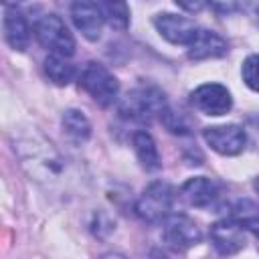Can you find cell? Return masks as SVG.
I'll return each mask as SVG.
<instances>
[{
  "label": "cell",
  "mask_w": 259,
  "mask_h": 259,
  "mask_svg": "<svg viewBox=\"0 0 259 259\" xmlns=\"http://www.w3.org/2000/svg\"><path fill=\"white\" fill-rule=\"evenodd\" d=\"M162 237L166 241V245H170L176 251L194 247L196 243H200V229L196 227V223L186 217V214H168L166 223H164V231Z\"/></svg>",
  "instance_id": "obj_6"
},
{
  "label": "cell",
  "mask_w": 259,
  "mask_h": 259,
  "mask_svg": "<svg viewBox=\"0 0 259 259\" xmlns=\"http://www.w3.org/2000/svg\"><path fill=\"white\" fill-rule=\"evenodd\" d=\"M16 2H22V0H2L4 6H10V4H16Z\"/></svg>",
  "instance_id": "obj_23"
},
{
  "label": "cell",
  "mask_w": 259,
  "mask_h": 259,
  "mask_svg": "<svg viewBox=\"0 0 259 259\" xmlns=\"http://www.w3.org/2000/svg\"><path fill=\"white\" fill-rule=\"evenodd\" d=\"M233 219H237L247 231L259 235V210L255 208V204H251L249 200H239L233 206Z\"/></svg>",
  "instance_id": "obj_20"
},
{
  "label": "cell",
  "mask_w": 259,
  "mask_h": 259,
  "mask_svg": "<svg viewBox=\"0 0 259 259\" xmlns=\"http://www.w3.org/2000/svg\"><path fill=\"white\" fill-rule=\"evenodd\" d=\"M81 87L103 107L111 105L117 97L119 83L117 79L99 63H87V67L81 73Z\"/></svg>",
  "instance_id": "obj_5"
},
{
  "label": "cell",
  "mask_w": 259,
  "mask_h": 259,
  "mask_svg": "<svg viewBox=\"0 0 259 259\" xmlns=\"http://www.w3.org/2000/svg\"><path fill=\"white\" fill-rule=\"evenodd\" d=\"M160 119L166 125V130L176 134V136H190L192 134V119L188 117V113H184L180 109L176 111V109L166 107L164 113L160 115Z\"/></svg>",
  "instance_id": "obj_19"
},
{
  "label": "cell",
  "mask_w": 259,
  "mask_h": 259,
  "mask_svg": "<svg viewBox=\"0 0 259 259\" xmlns=\"http://www.w3.org/2000/svg\"><path fill=\"white\" fill-rule=\"evenodd\" d=\"M206 144L223 154V156H237L243 152L245 144H247V134L241 125L229 123V125H212V127H204L202 132Z\"/></svg>",
  "instance_id": "obj_8"
},
{
  "label": "cell",
  "mask_w": 259,
  "mask_h": 259,
  "mask_svg": "<svg viewBox=\"0 0 259 259\" xmlns=\"http://www.w3.org/2000/svg\"><path fill=\"white\" fill-rule=\"evenodd\" d=\"M61 123H63V132L75 142H85L91 136V123L79 109H67L63 113Z\"/></svg>",
  "instance_id": "obj_16"
},
{
  "label": "cell",
  "mask_w": 259,
  "mask_h": 259,
  "mask_svg": "<svg viewBox=\"0 0 259 259\" xmlns=\"http://www.w3.org/2000/svg\"><path fill=\"white\" fill-rule=\"evenodd\" d=\"M176 192L168 182H152L136 202V214L146 223H160L172 210Z\"/></svg>",
  "instance_id": "obj_3"
},
{
  "label": "cell",
  "mask_w": 259,
  "mask_h": 259,
  "mask_svg": "<svg viewBox=\"0 0 259 259\" xmlns=\"http://www.w3.org/2000/svg\"><path fill=\"white\" fill-rule=\"evenodd\" d=\"M103 12V18L109 22L111 28L125 30L130 24V8L125 0H97Z\"/></svg>",
  "instance_id": "obj_18"
},
{
  "label": "cell",
  "mask_w": 259,
  "mask_h": 259,
  "mask_svg": "<svg viewBox=\"0 0 259 259\" xmlns=\"http://www.w3.org/2000/svg\"><path fill=\"white\" fill-rule=\"evenodd\" d=\"M14 148L18 152L20 164L28 172V176H32V180H36L45 188L67 190L75 184L77 176H75L71 164L42 136H38V134L24 136L16 142Z\"/></svg>",
  "instance_id": "obj_1"
},
{
  "label": "cell",
  "mask_w": 259,
  "mask_h": 259,
  "mask_svg": "<svg viewBox=\"0 0 259 259\" xmlns=\"http://www.w3.org/2000/svg\"><path fill=\"white\" fill-rule=\"evenodd\" d=\"M241 75H243L245 85L259 93V55H251L243 61Z\"/></svg>",
  "instance_id": "obj_21"
},
{
  "label": "cell",
  "mask_w": 259,
  "mask_h": 259,
  "mask_svg": "<svg viewBox=\"0 0 259 259\" xmlns=\"http://www.w3.org/2000/svg\"><path fill=\"white\" fill-rule=\"evenodd\" d=\"M257 22H259V8H257Z\"/></svg>",
  "instance_id": "obj_25"
},
{
  "label": "cell",
  "mask_w": 259,
  "mask_h": 259,
  "mask_svg": "<svg viewBox=\"0 0 259 259\" xmlns=\"http://www.w3.org/2000/svg\"><path fill=\"white\" fill-rule=\"evenodd\" d=\"M166 109L164 93L154 85H142L132 89L119 103V115L132 121H150L160 117Z\"/></svg>",
  "instance_id": "obj_2"
},
{
  "label": "cell",
  "mask_w": 259,
  "mask_h": 259,
  "mask_svg": "<svg viewBox=\"0 0 259 259\" xmlns=\"http://www.w3.org/2000/svg\"><path fill=\"white\" fill-rule=\"evenodd\" d=\"M132 144H134V150H136V156L140 160V164L146 168V170H158L162 166L160 162V154H158V146L154 142V138L144 132V130H138L134 136H132Z\"/></svg>",
  "instance_id": "obj_15"
},
{
  "label": "cell",
  "mask_w": 259,
  "mask_h": 259,
  "mask_svg": "<svg viewBox=\"0 0 259 259\" xmlns=\"http://www.w3.org/2000/svg\"><path fill=\"white\" fill-rule=\"evenodd\" d=\"M190 101L196 109H200L206 115H225L233 107L231 93L221 83H204L196 87L190 95Z\"/></svg>",
  "instance_id": "obj_7"
},
{
  "label": "cell",
  "mask_w": 259,
  "mask_h": 259,
  "mask_svg": "<svg viewBox=\"0 0 259 259\" xmlns=\"http://www.w3.org/2000/svg\"><path fill=\"white\" fill-rule=\"evenodd\" d=\"M180 192H182V196L186 198L188 204H192L196 208H206L219 198L221 186L214 180L206 178V176H196V178L186 180L182 184Z\"/></svg>",
  "instance_id": "obj_13"
},
{
  "label": "cell",
  "mask_w": 259,
  "mask_h": 259,
  "mask_svg": "<svg viewBox=\"0 0 259 259\" xmlns=\"http://www.w3.org/2000/svg\"><path fill=\"white\" fill-rule=\"evenodd\" d=\"M253 186H255V190H257V192H259V176H257V178H255V182H253Z\"/></svg>",
  "instance_id": "obj_24"
},
{
  "label": "cell",
  "mask_w": 259,
  "mask_h": 259,
  "mask_svg": "<svg viewBox=\"0 0 259 259\" xmlns=\"http://www.w3.org/2000/svg\"><path fill=\"white\" fill-rule=\"evenodd\" d=\"M45 73L55 85H69L75 77V67L67 61V57L51 55L45 59Z\"/></svg>",
  "instance_id": "obj_17"
},
{
  "label": "cell",
  "mask_w": 259,
  "mask_h": 259,
  "mask_svg": "<svg viewBox=\"0 0 259 259\" xmlns=\"http://www.w3.org/2000/svg\"><path fill=\"white\" fill-rule=\"evenodd\" d=\"M71 18L77 30L87 40H97L101 36V26L105 18H103V12L97 0H73Z\"/></svg>",
  "instance_id": "obj_9"
},
{
  "label": "cell",
  "mask_w": 259,
  "mask_h": 259,
  "mask_svg": "<svg viewBox=\"0 0 259 259\" xmlns=\"http://www.w3.org/2000/svg\"><path fill=\"white\" fill-rule=\"evenodd\" d=\"M34 34H36L38 42L45 49H49L53 55L71 57L75 53V38L69 32V28L63 22V18L57 16V14H45L36 22Z\"/></svg>",
  "instance_id": "obj_4"
},
{
  "label": "cell",
  "mask_w": 259,
  "mask_h": 259,
  "mask_svg": "<svg viewBox=\"0 0 259 259\" xmlns=\"http://www.w3.org/2000/svg\"><path fill=\"white\" fill-rule=\"evenodd\" d=\"M245 231L247 229L233 217L217 221L210 227L212 247L221 255H233V253H237V251H241L245 247Z\"/></svg>",
  "instance_id": "obj_10"
},
{
  "label": "cell",
  "mask_w": 259,
  "mask_h": 259,
  "mask_svg": "<svg viewBox=\"0 0 259 259\" xmlns=\"http://www.w3.org/2000/svg\"><path fill=\"white\" fill-rule=\"evenodd\" d=\"M229 51L227 40L214 32V30H206V28H198L196 36L192 38V42L188 45V57L192 61H204V59H219L225 57Z\"/></svg>",
  "instance_id": "obj_12"
},
{
  "label": "cell",
  "mask_w": 259,
  "mask_h": 259,
  "mask_svg": "<svg viewBox=\"0 0 259 259\" xmlns=\"http://www.w3.org/2000/svg\"><path fill=\"white\" fill-rule=\"evenodd\" d=\"M4 38L14 51H24L30 40V28L20 10L4 12Z\"/></svg>",
  "instance_id": "obj_14"
},
{
  "label": "cell",
  "mask_w": 259,
  "mask_h": 259,
  "mask_svg": "<svg viewBox=\"0 0 259 259\" xmlns=\"http://www.w3.org/2000/svg\"><path fill=\"white\" fill-rule=\"evenodd\" d=\"M180 8H184L186 12H200L208 0H174Z\"/></svg>",
  "instance_id": "obj_22"
},
{
  "label": "cell",
  "mask_w": 259,
  "mask_h": 259,
  "mask_svg": "<svg viewBox=\"0 0 259 259\" xmlns=\"http://www.w3.org/2000/svg\"><path fill=\"white\" fill-rule=\"evenodd\" d=\"M154 26L158 28V32L172 45H190L192 38L198 32V26L194 24V20L186 18V16H178V14H158L154 18Z\"/></svg>",
  "instance_id": "obj_11"
}]
</instances>
